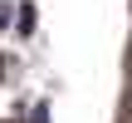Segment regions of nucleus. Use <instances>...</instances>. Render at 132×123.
<instances>
[{"label": "nucleus", "instance_id": "nucleus-1", "mask_svg": "<svg viewBox=\"0 0 132 123\" xmlns=\"http://www.w3.org/2000/svg\"><path fill=\"white\" fill-rule=\"evenodd\" d=\"M127 123H132V113H127Z\"/></svg>", "mask_w": 132, "mask_h": 123}]
</instances>
